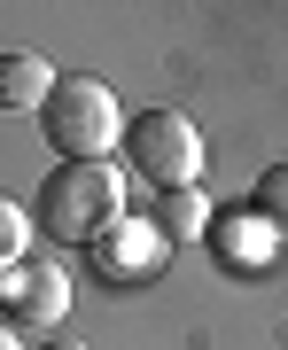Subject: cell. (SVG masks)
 <instances>
[{
    "label": "cell",
    "instance_id": "6da1fadb",
    "mask_svg": "<svg viewBox=\"0 0 288 350\" xmlns=\"http://www.w3.org/2000/svg\"><path fill=\"white\" fill-rule=\"evenodd\" d=\"M133 211H125V179H117V163H55L47 187H39V226H47L55 241H94L117 234Z\"/></svg>",
    "mask_w": 288,
    "mask_h": 350
},
{
    "label": "cell",
    "instance_id": "7a4b0ae2",
    "mask_svg": "<svg viewBox=\"0 0 288 350\" xmlns=\"http://www.w3.org/2000/svg\"><path fill=\"white\" fill-rule=\"evenodd\" d=\"M39 125L55 140V163H109V148H125V109H117L109 78H86V70L55 78Z\"/></svg>",
    "mask_w": 288,
    "mask_h": 350
},
{
    "label": "cell",
    "instance_id": "3957f363",
    "mask_svg": "<svg viewBox=\"0 0 288 350\" xmlns=\"http://www.w3.org/2000/svg\"><path fill=\"white\" fill-rule=\"evenodd\" d=\"M125 163L148 179L156 195H187L202 172V133L187 109H140L125 117Z\"/></svg>",
    "mask_w": 288,
    "mask_h": 350
},
{
    "label": "cell",
    "instance_id": "277c9868",
    "mask_svg": "<svg viewBox=\"0 0 288 350\" xmlns=\"http://www.w3.org/2000/svg\"><path fill=\"white\" fill-rule=\"evenodd\" d=\"M63 312H70L63 265H31V257H8V265H0V319H8V327L63 335Z\"/></svg>",
    "mask_w": 288,
    "mask_h": 350
},
{
    "label": "cell",
    "instance_id": "5b68a950",
    "mask_svg": "<svg viewBox=\"0 0 288 350\" xmlns=\"http://www.w3.org/2000/svg\"><path fill=\"white\" fill-rule=\"evenodd\" d=\"M163 257H172V241L156 234V218H125L117 234H101V241H94V265H101V280H148Z\"/></svg>",
    "mask_w": 288,
    "mask_h": 350
},
{
    "label": "cell",
    "instance_id": "8992f818",
    "mask_svg": "<svg viewBox=\"0 0 288 350\" xmlns=\"http://www.w3.org/2000/svg\"><path fill=\"white\" fill-rule=\"evenodd\" d=\"M47 94H55V70L39 63V55H0V109H47Z\"/></svg>",
    "mask_w": 288,
    "mask_h": 350
},
{
    "label": "cell",
    "instance_id": "52a82bcc",
    "mask_svg": "<svg viewBox=\"0 0 288 350\" xmlns=\"http://www.w3.org/2000/svg\"><path fill=\"white\" fill-rule=\"evenodd\" d=\"M250 218H257L273 241H288V163H265V172H257V187H250Z\"/></svg>",
    "mask_w": 288,
    "mask_h": 350
},
{
    "label": "cell",
    "instance_id": "ba28073f",
    "mask_svg": "<svg viewBox=\"0 0 288 350\" xmlns=\"http://www.w3.org/2000/svg\"><path fill=\"white\" fill-rule=\"evenodd\" d=\"M211 241H218V250L234 257V265H257V257H265V241H273V234H265V226H257L250 211H234V218H218V226H211Z\"/></svg>",
    "mask_w": 288,
    "mask_h": 350
},
{
    "label": "cell",
    "instance_id": "9c48e42d",
    "mask_svg": "<svg viewBox=\"0 0 288 350\" xmlns=\"http://www.w3.org/2000/svg\"><path fill=\"white\" fill-rule=\"evenodd\" d=\"M156 234L163 241H179V234H202V195H163V211H156Z\"/></svg>",
    "mask_w": 288,
    "mask_h": 350
},
{
    "label": "cell",
    "instance_id": "30bf717a",
    "mask_svg": "<svg viewBox=\"0 0 288 350\" xmlns=\"http://www.w3.org/2000/svg\"><path fill=\"white\" fill-rule=\"evenodd\" d=\"M24 234H31V218L16 211L8 195H0V265H8V257H24Z\"/></svg>",
    "mask_w": 288,
    "mask_h": 350
},
{
    "label": "cell",
    "instance_id": "8fae6325",
    "mask_svg": "<svg viewBox=\"0 0 288 350\" xmlns=\"http://www.w3.org/2000/svg\"><path fill=\"white\" fill-rule=\"evenodd\" d=\"M31 350H94V342H78V335H47V342H31Z\"/></svg>",
    "mask_w": 288,
    "mask_h": 350
},
{
    "label": "cell",
    "instance_id": "7c38bea8",
    "mask_svg": "<svg viewBox=\"0 0 288 350\" xmlns=\"http://www.w3.org/2000/svg\"><path fill=\"white\" fill-rule=\"evenodd\" d=\"M0 350H24V342H16V327H8V319H0Z\"/></svg>",
    "mask_w": 288,
    "mask_h": 350
}]
</instances>
